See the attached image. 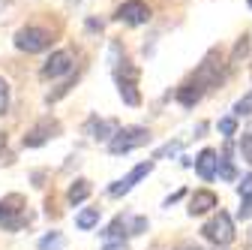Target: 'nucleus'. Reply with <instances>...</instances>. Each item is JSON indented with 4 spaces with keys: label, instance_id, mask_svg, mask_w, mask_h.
<instances>
[{
    "label": "nucleus",
    "instance_id": "obj_1",
    "mask_svg": "<svg viewBox=\"0 0 252 250\" xmlns=\"http://www.w3.org/2000/svg\"><path fill=\"white\" fill-rule=\"evenodd\" d=\"M15 48L18 51H27V54H39V51H48L51 42H54V34L45 27H36V24H27V27H18L15 37H12Z\"/></svg>",
    "mask_w": 252,
    "mask_h": 250
},
{
    "label": "nucleus",
    "instance_id": "obj_2",
    "mask_svg": "<svg viewBox=\"0 0 252 250\" xmlns=\"http://www.w3.org/2000/svg\"><path fill=\"white\" fill-rule=\"evenodd\" d=\"M150 142V130L147 127H123L117 130V136L108 142V151L111 154H129L135 148H144Z\"/></svg>",
    "mask_w": 252,
    "mask_h": 250
},
{
    "label": "nucleus",
    "instance_id": "obj_3",
    "mask_svg": "<svg viewBox=\"0 0 252 250\" xmlns=\"http://www.w3.org/2000/svg\"><path fill=\"white\" fill-rule=\"evenodd\" d=\"M204 238L207 241H213V244H219V247H225V244H231L234 241V223H231V217L225 214V211H219V214H213L210 220L204 223Z\"/></svg>",
    "mask_w": 252,
    "mask_h": 250
},
{
    "label": "nucleus",
    "instance_id": "obj_4",
    "mask_svg": "<svg viewBox=\"0 0 252 250\" xmlns=\"http://www.w3.org/2000/svg\"><path fill=\"white\" fill-rule=\"evenodd\" d=\"M114 18H117L120 24L138 27V24H147V21H150V6L144 3V0H126V3L117 6Z\"/></svg>",
    "mask_w": 252,
    "mask_h": 250
},
{
    "label": "nucleus",
    "instance_id": "obj_5",
    "mask_svg": "<svg viewBox=\"0 0 252 250\" xmlns=\"http://www.w3.org/2000/svg\"><path fill=\"white\" fill-rule=\"evenodd\" d=\"M57 133H60V124L51 121V118H45V121L36 124V127H30V130L24 133V148H39V145H45L48 139H54Z\"/></svg>",
    "mask_w": 252,
    "mask_h": 250
},
{
    "label": "nucleus",
    "instance_id": "obj_6",
    "mask_svg": "<svg viewBox=\"0 0 252 250\" xmlns=\"http://www.w3.org/2000/svg\"><path fill=\"white\" fill-rule=\"evenodd\" d=\"M153 172V160H147V163H138L129 175H126V178H120V181H114L111 187H108V196H126V193H129L132 190V187L141 181V178H147Z\"/></svg>",
    "mask_w": 252,
    "mask_h": 250
},
{
    "label": "nucleus",
    "instance_id": "obj_7",
    "mask_svg": "<svg viewBox=\"0 0 252 250\" xmlns=\"http://www.w3.org/2000/svg\"><path fill=\"white\" fill-rule=\"evenodd\" d=\"M57 76H72V54L66 48L51 51V57L42 67V79H57Z\"/></svg>",
    "mask_w": 252,
    "mask_h": 250
},
{
    "label": "nucleus",
    "instance_id": "obj_8",
    "mask_svg": "<svg viewBox=\"0 0 252 250\" xmlns=\"http://www.w3.org/2000/svg\"><path fill=\"white\" fill-rule=\"evenodd\" d=\"M84 133L90 139H96V142H111L117 136V121H111V118H90L84 124Z\"/></svg>",
    "mask_w": 252,
    "mask_h": 250
},
{
    "label": "nucleus",
    "instance_id": "obj_9",
    "mask_svg": "<svg viewBox=\"0 0 252 250\" xmlns=\"http://www.w3.org/2000/svg\"><path fill=\"white\" fill-rule=\"evenodd\" d=\"M195 172L201 175V181H213L219 172V154L213 148H204L198 157H195Z\"/></svg>",
    "mask_w": 252,
    "mask_h": 250
},
{
    "label": "nucleus",
    "instance_id": "obj_10",
    "mask_svg": "<svg viewBox=\"0 0 252 250\" xmlns=\"http://www.w3.org/2000/svg\"><path fill=\"white\" fill-rule=\"evenodd\" d=\"M204 93H207V87H204L201 82H195V79H189L186 84H180V87H177V103L189 109V106H195V103H198V100L204 97Z\"/></svg>",
    "mask_w": 252,
    "mask_h": 250
},
{
    "label": "nucleus",
    "instance_id": "obj_11",
    "mask_svg": "<svg viewBox=\"0 0 252 250\" xmlns=\"http://www.w3.org/2000/svg\"><path fill=\"white\" fill-rule=\"evenodd\" d=\"M210 208H216V193L213 190H195L189 199V214H207Z\"/></svg>",
    "mask_w": 252,
    "mask_h": 250
},
{
    "label": "nucleus",
    "instance_id": "obj_12",
    "mask_svg": "<svg viewBox=\"0 0 252 250\" xmlns=\"http://www.w3.org/2000/svg\"><path fill=\"white\" fill-rule=\"evenodd\" d=\"M21 208H24V196H18V193L6 196L3 202H0V223L12 220V217H21Z\"/></svg>",
    "mask_w": 252,
    "mask_h": 250
},
{
    "label": "nucleus",
    "instance_id": "obj_13",
    "mask_svg": "<svg viewBox=\"0 0 252 250\" xmlns=\"http://www.w3.org/2000/svg\"><path fill=\"white\" fill-rule=\"evenodd\" d=\"M90 196V181H84V178H78L72 187H69V193H66V199L72 202V205H78V202H84Z\"/></svg>",
    "mask_w": 252,
    "mask_h": 250
},
{
    "label": "nucleus",
    "instance_id": "obj_14",
    "mask_svg": "<svg viewBox=\"0 0 252 250\" xmlns=\"http://www.w3.org/2000/svg\"><path fill=\"white\" fill-rule=\"evenodd\" d=\"M117 90H120V100H123L126 106H141V93L135 90V84H132V82H120V84H117Z\"/></svg>",
    "mask_w": 252,
    "mask_h": 250
},
{
    "label": "nucleus",
    "instance_id": "obj_15",
    "mask_svg": "<svg viewBox=\"0 0 252 250\" xmlns=\"http://www.w3.org/2000/svg\"><path fill=\"white\" fill-rule=\"evenodd\" d=\"M219 175H222L225 181H234V178H237V172H234V166H231V142L225 145V154L219 157Z\"/></svg>",
    "mask_w": 252,
    "mask_h": 250
},
{
    "label": "nucleus",
    "instance_id": "obj_16",
    "mask_svg": "<svg viewBox=\"0 0 252 250\" xmlns=\"http://www.w3.org/2000/svg\"><path fill=\"white\" fill-rule=\"evenodd\" d=\"M96 223H99V208H87V211H81L75 217V226L78 229H93Z\"/></svg>",
    "mask_w": 252,
    "mask_h": 250
},
{
    "label": "nucleus",
    "instance_id": "obj_17",
    "mask_svg": "<svg viewBox=\"0 0 252 250\" xmlns=\"http://www.w3.org/2000/svg\"><path fill=\"white\" fill-rule=\"evenodd\" d=\"M39 250H63V235H60V232H48V235L39 241Z\"/></svg>",
    "mask_w": 252,
    "mask_h": 250
},
{
    "label": "nucleus",
    "instance_id": "obj_18",
    "mask_svg": "<svg viewBox=\"0 0 252 250\" xmlns=\"http://www.w3.org/2000/svg\"><path fill=\"white\" fill-rule=\"evenodd\" d=\"M246 115H252V90L234 103V118H246Z\"/></svg>",
    "mask_w": 252,
    "mask_h": 250
},
{
    "label": "nucleus",
    "instance_id": "obj_19",
    "mask_svg": "<svg viewBox=\"0 0 252 250\" xmlns=\"http://www.w3.org/2000/svg\"><path fill=\"white\" fill-rule=\"evenodd\" d=\"M75 82H78V73H75V76H69V79H66V82H63V84H60L57 90H51V93H48V97H45V100H48V103H57V100H60V97H63V93H66V90H69V87L75 84Z\"/></svg>",
    "mask_w": 252,
    "mask_h": 250
},
{
    "label": "nucleus",
    "instance_id": "obj_20",
    "mask_svg": "<svg viewBox=\"0 0 252 250\" xmlns=\"http://www.w3.org/2000/svg\"><path fill=\"white\" fill-rule=\"evenodd\" d=\"M246 51H249V37H240V40H237V45H234V54L228 57V67H234L240 57H246Z\"/></svg>",
    "mask_w": 252,
    "mask_h": 250
},
{
    "label": "nucleus",
    "instance_id": "obj_21",
    "mask_svg": "<svg viewBox=\"0 0 252 250\" xmlns=\"http://www.w3.org/2000/svg\"><path fill=\"white\" fill-rule=\"evenodd\" d=\"M219 133H222L225 139H231L234 133H237V118L231 115V118H222V121H219Z\"/></svg>",
    "mask_w": 252,
    "mask_h": 250
},
{
    "label": "nucleus",
    "instance_id": "obj_22",
    "mask_svg": "<svg viewBox=\"0 0 252 250\" xmlns=\"http://www.w3.org/2000/svg\"><path fill=\"white\" fill-rule=\"evenodd\" d=\"M9 112V82L0 76V115Z\"/></svg>",
    "mask_w": 252,
    "mask_h": 250
},
{
    "label": "nucleus",
    "instance_id": "obj_23",
    "mask_svg": "<svg viewBox=\"0 0 252 250\" xmlns=\"http://www.w3.org/2000/svg\"><path fill=\"white\" fill-rule=\"evenodd\" d=\"M240 154H243V160L252 166V130L243 133V139H240Z\"/></svg>",
    "mask_w": 252,
    "mask_h": 250
},
{
    "label": "nucleus",
    "instance_id": "obj_24",
    "mask_svg": "<svg viewBox=\"0 0 252 250\" xmlns=\"http://www.w3.org/2000/svg\"><path fill=\"white\" fill-rule=\"evenodd\" d=\"M180 151V142H168V145H162L159 151L153 154V160H162V157H171V154H177Z\"/></svg>",
    "mask_w": 252,
    "mask_h": 250
},
{
    "label": "nucleus",
    "instance_id": "obj_25",
    "mask_svg": "<svg viewBox=\"0 0 252 250\" xmlns=\"http://www.w3.org/2000/svg\"><path fill=\"white\" fill-rule=\"evenodd\" d=\"M237 193H240V202H243V199H252V175H246V178L237 184Z\"/></svg>",
    "mask_w": 252,
    "mask_h": 250
},
{
    "label": "nucleus",
    "instance_id": "obj_26",
    "mask_svg": "<svg viewBox=\"0 0 252 250\" xmlns=\"http://www.w3.org/2000/svg\"><path fill=\"white\" fill-rule=\"evenodd\" d=\"M120 229H126L123 217H117V220H114V223H111V226H108V229H105L102 235H105V238H117V235H120Z\"/></svg>",
    "mask_w": 252,
    "mask_h": 250
},
{
    "label": "nucleus",
    "instance_id": "obj_27",
    "mask_svg": "<svg viewBox=\"0 0 252 250\" xmlns=\"http://www.w3.org/2000/svg\"><path fill=\"white\" fill-rule=\"evenodd\" d=\"M144 229H147V220H144V217H135L132 226H129V235H138V232H144Z\"/></svg>",
    "mask_w": 252,
    "mask_h": 250
},
{
    "label": "nucleus",
    "instance_id": "obj_28",
    "mask_svg": "<svg viewBox=\"0 0 252 250\" xmlns=\"http://www.w3.org/2000/svg\"><path fill=\"white\" fill-rule=\"evenodd\" d=\"M105 250H129V247H126L123 241H108V244H105Z\"/></svg>",
    "mask_w": 252,
    "mask_h": 250
},
{
    "label": "nucleus",
    "instance_id": "obj_29",
    "mask_svg": "<svg viewBox=\"0 0 252 250\" xmlns=\"http://www.w3.org/2000/svg\"><path fill=\"white\" fill-rule=\"evenodd\" d=\"M3 145H6V136H3V133H0V148H3Z\"/></svg>",
    "mask_w": 252,
    "mask_h": 250
},
{
    "label": "nucleus",
    "instance_id": "obj_30",
    "mask_svg": "<svg viewBox=\"0 0 252 250\" xmlns=\"http://www.w3.org/2000/svg\"><path fill=\"white\" fill-rule=\"evenodd\" d=\"M180 250H198V247H192V244H189V247H180Z\"/></svg>",
    "mask_w": 252,
    "mask_h": 250
},
{
    "label": "nucleus",
    "instance_id": "obj_31",
    "mask_svg": "<svg viewBox=\"0 0 252 250\" xmlns=\"http://www.w3.org/2000/svg\"><path fill=\"white\" fill-rule=\"evenodd\" d=\"M246 3H249V9H252V0H246Z\"/></svg>",
    "mask_w": 252,
    "mask_h": 250
},
{
    "label": "nucleus",
    "instance_id": "obj_32",
    "mask_svg": "<svg viewBox=\"0 0 252 250\" xmlns=\"http://www.w3.org/2000/svg\"><path fill=\"white\" fill-rule=\"evenodd\" d=\"M249 241H252V232H249Z\"/></svg>",
    "mask_w": 252,
    "mask_h": 250
}]
</instances>
